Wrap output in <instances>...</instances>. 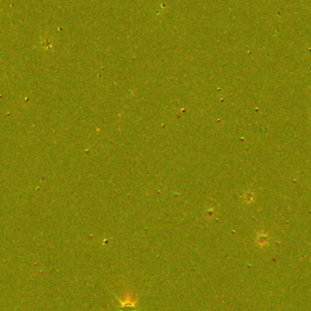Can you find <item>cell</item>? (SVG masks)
<instances>
[{
	"instance_id": "277c9868",
	"label": "cell",
	"mask_w": 311,
	"mask_h": 311,
	"mask_svg": "<svg viewBox=\"0 0 311 311\" xmlns=\"http://www.w3.org/2000/svg\"><path fill=\"white\" fill-rule=\"evenodd\" d=\"M206 216H213V214H214V210L212 209H207L206 210Z\"/></svg>"
},
{
	"instance_id": "3957f363",
	"label": "cell",
	"mask_w": 311,
	"mask_h": 311,
	"mask_svg": "<svg viewBox=\"0 0 311 311\" xmlns=\"http://www.w3.org/2000/svg\"><path fill=\"white\" fill-rule=\"evenodd\" d=\"M253 199H254V195H253V193L252 192H247L246 194H245V200L247 202V203H250L251 201H253Z\"/></svg>"
},
{
	"instance_id": "7a4b0ae2",
	"label": "cell",
	"mask_w": 311,
	"mask_h": 311,
	"mask_svg": "<svg viewBox=\"0 0 311 311\" xmlns=\"http://www.w3.org/2000/svg\"><path fill=\"white\" fill-rule=\"evenodd\" d=\"M268 239H269L268 235L261 233V234H258V236H257V237H256V242H257L259 245H260V246H263V245H265V244L268 243Z\"/></svg>"
},
{
	"instance_id": "6da1fadb",
	"label": "cell",
	"mask_w": 311,
	"mask_h": 311,
	"mask_svg": "<svg viewBox=\"0 0 311 311\" xmlns=\"http://www.w3.org/2000/svg\"><path fill=\"white\" fill-rule=\"evenodd\" d=\"M115 297L120 304V311H137L138 298H134L128 291L125 294V299H121L117 296H115Z\"/></svg>"
}]
</instances>
